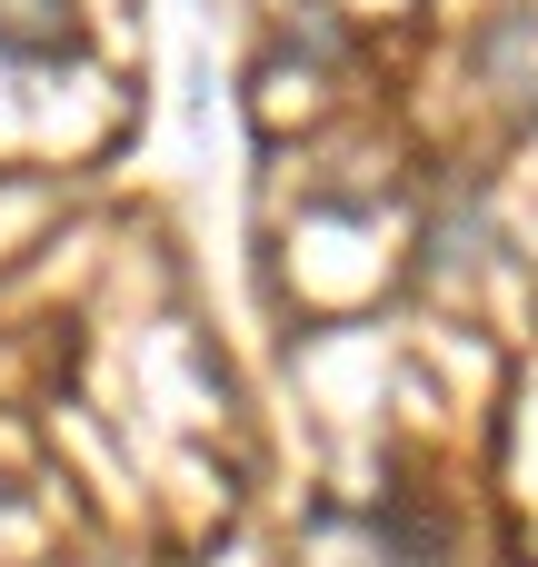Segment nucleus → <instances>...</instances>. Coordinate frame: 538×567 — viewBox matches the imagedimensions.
Returning <instances> with one entry per match:
<instances>
[{"label":"nucleus","mask_w":538,"mask_h":567,"mask_svg":"<svg viewBox=\"0 0 538 567\" xmlns=\"http://www.w3.org/2000/svg\"><path fill=\"white\" fill-rule=\"evenodd\" d=\"M369 538H379V567H449V528L429 508H379Z\"/></svg>","instance_id":"1"},{"label":"nucleus","mask_w":538,"mask_h":567,"mask_svg":"<svg viewBox=\"0 0 538 567\" xmlns=\"http://www.w3.org/2000/svg\"><path fill=\"white\" fill-rule=\"evenodd\" d=\"M0 50L10 60H60L70 50V0H0Z\"/></svg>","instance_id":"2"}]
</instances>
